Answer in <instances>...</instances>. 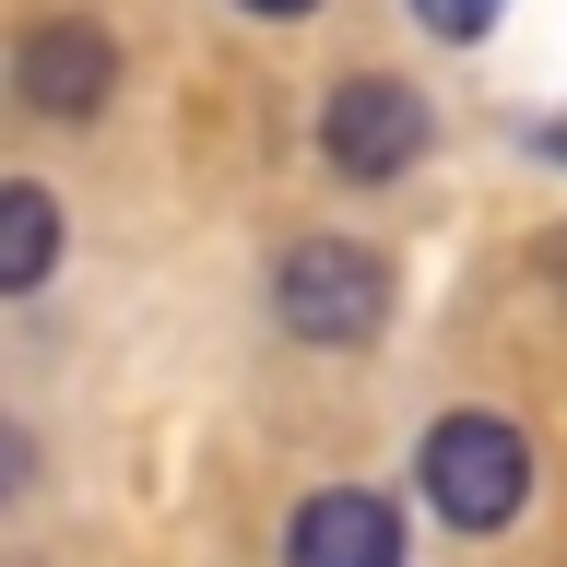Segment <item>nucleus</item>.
Returning <instances> with one entry per match:
<instances>
[{"label":"nucleus","instance_id":"f257e3e1","mask_svg":"<svg viewBox=\"0 0 567 567\" xmlns=\"http://www.w3.org/2000/svg\"><path fill=\"white\" fill-rule=\"evenodd\" d=\"M272 319L296 331V343H319V354L379 343L390 331V260L354 248V237H296L272 260Z\"/></svg>","mask_w":567,"mask_h":567},{"label":"nucleus","instance_id":"f03ea898","mask_svg":"<svg viewBox=\"0 0 567 567\" xmlns=\"http://www.w3.org/2000/svg\"><path fill=\"white\" fill-rule=\"evenodd\" d=\"M414 473H425V508L450 532H508L532 508V437L508 414H437Z\"/></svg>","mask_w":567,"mask_h":567},{"label":"nucleus","instance_id":"7ed1b4c3","mask_svg":"<svg viewBox=\"0 0 567 567\" xmlns=\"http://www.w3.org/2000/svg\"><path fill=\"white\" fill-rule=\"evenodd\" d=\"M319 154H331L354 189H390V177L425 154V95L402 83V71H354V83H331V106H319Z\"/></svg>","mask_w":567,"mask_h":567},{"label":"nucleus","instance_id":"20e7f679","mask_svg":"<svg viewBox=\"0 0 567 567\" xmlns=\"http://www.w3.org/2000/svg\"><path fill=\"white\" fill-rule=\"evenodd\" d=\"M12 95H24L35 118H95V106L118 95V35L83 24V12L35 24L24 48H12Z\"/></svg>","mask_w":567,"mask_h":567},{"label":"nucleus","instance_id":"39448f33","mask_svg":"<svg viewBox=\"0 0 567 567\" xmlns=\"http://www.w3.org/2000/svg\"><path fill=\"white\" fill-rule=\"evenodd\" d=\"M284 567H402V508L367 485H331L296 508V532H284Z\"/></svg>","mask_w":567,"mask_h":567},{"label":"nucleus","instance_id":"423d86ee","mask_svg":"<svg viewBox=\"0 0 567 567\" xmlns=\"http://www.w3.org/2000/svg\"><path fill=\"white\" fill-rule=\"evenodd\" d=\"M60 272V202L35 177H0V296H35Z\"/></svg>","mask_w":567,"mask_h":567},{"label":"nucleus","instance_id":"0eeeda50","mask_svg":"<svg viewBox=\"0 0 567 567\" xmlns=\"http://www.w3.org/2000/svg\"><path fill=\"white\" fill-rule=\"evenodd\" d=\"M496 12H508V0H414V24H425V35H450V48L496 35Z\"/></svg>","mask_w":567,"mask_h":567},{"label":"nucleus","instance_id":"6e6552de","mask_svg":"<svg viewBox=\"0 0 567 567\" xmlns=\"http://www.w3.org/2000/svg\"><path fill=\"white\" fill-rule=\"evenodd\" d=\"M24 485H35V437L0 414V496H24Z\"/></svg>","mask_w":567,"mask_h":567},{"label":"nucleus","instance_id":"1a4fd4ad","mask_svg":"<svg viewBox=\"0 0 567 567\" xmlns=\"http://www.w3.org/2000/svg\"><path fill=\"white\" fill-rule=\"evenodd\" d=\"M237 12H260V24H296V12H319V0H237Z\"/></svg>","mask_w":567,"mask_h":567},{"label":"nucleus","instance_id":"9d476101","mask_svg":"<svg viewBox=\"0 0 567 567\" xmlns=\"http://www.w3.org/2000/svg\"><path fill=\"white\" fill-rule=\"evenodd\" d=\"M544 142H556V166H567V118H556V131H544Z\"/></svg>","mask_w":567,"mask_h":567}]
</instances>
